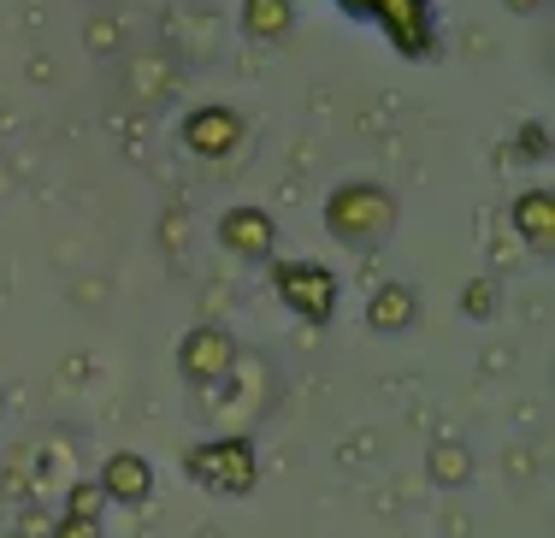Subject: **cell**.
Here are the masks:
<instances>
[{
	"label": "cell",
	"instance_id": "cell-1",
	"mask_svg": "<svg viewBox=\"0 0 555 538\" xmlns=\"http://www.w3.org/2000/svg\"><path fill=\"white\" fill-rule=\"evenodd\" d=\"M325 231H332L343 248H354V255H373V248L396 231V195L373 178L337 183V190L325 195Z\"/></svg>",
	"mask_w": 555,
	"mask_h": 538
},
{
	"label": "cell",
	"instance_id": "cell-2",
	"mask_svg": "<svg viewBox=\"0 0 555 538\" xmlns=\"http://www.w3.org/2000/svg\"><path fill=\"white\" fill-rule=\"evenodd\" d=\"M183 474H190L202 491L214 497H248L260 485V456H255V438L231 432V438H207L183 456Z\"/></svg>",
	"mask_w": 555,
	"mask_h": 538
},
{
	"label": "cell",
	"instance_id": "cell-3",
	"mask_svg": "<svg viewBox=\"0 0 555 538\" xmlns=\"http://www.w3.org/2000/svg\"><path fill=\"white\" fill-rule=\"evenodd\" d=\"M272 291L296 320L332 325L337 320V272L320 260H272Z\"/></svg>",
	"mask_w": 555,
	"mask_h": 538
},
{
	"label": "cell",
	"instance_id": "cell-4",
	"mask_svg": "<svg viewBox=\"0 0 555 538\" xmlns=\"http://www.w3.org/2000/svg\"><path fill=\"white\" fill-rule=\"evenodd\" d=\"M337 7L349 12V18L385 24V36L396 42V54H408V60H431V48H438L426 0H337Z\"/></svg>",
	"mask_w": 555,
	"mask_h": 538
},
{
	"label": "cell",
	"instance_id": "cell-5",
	"mask_svg": "<svg viewBox=\"0 0 555 538\" xmlns=\"http://www.w3.org/2000/svg\"><path fill=\"white\" fill-rule=\"evenodd\" d=\"M178 137H183V149H190L195 161H231V154L243 149V137H248V119L236 107H224V101H207V107L183 113Z\"/></svg>",
	"mask_w": 555,
	"mask_h": 538
},
{
	"label": "cell",
	"instance_id": "cell-6",
	"mask_svg": "<svg viewBox=\"0 0 555 538\" xmlns=\"http://www.w3.org/2000/svg\"><path fill=\"white\" fill-rule=\"evenodd\" d=\"M236 367V337L224 332V325H190L178 344V373L183 385H219V379H231Z\"/></svg>",
	"mask_w": 555,
	"mask_h": 538
},
{
	"label": "cell",
	"instance_id": "cell-7",
	"mask_svg": "<svg viewBox=\"0 0 555 538\" xmlns=\"http://www.w3.org/2000/svg\"><path fill=\"white\" fill-rule=\"evenodd\" d=\"M272 243H278V219L267 207H224L219 214V248L236 260H272Z\"/></svg>",
	"mask_w": 555,
	"mask_h": 538
},
{
	"label": "cell",
	"instance_id": "cell-8",
	"mask_svg": "<svg viewBox=\"0 0 555 538\" xmlns=\"http://www.w3.org/2000/svg\"><path fill=\"white\" fill-rule=\"evenodd\" d=\"M95 485H101L107 503L137 509V503H149V497H154V467H149V456H142V450H113L107 462H101Z\"/></svg>",
	"mask_w": 555,
	"mask_h": 538
},
{
	"label": "cell",
	"instance_id": "cell-9",
	"mask_svg": "<svg viewBox=\"0 0 555 538\" xmlns=\"http://www.w3.org/2000/svg\"><path fill=\"white\" fill-rule=\"evenodd\" d=\"M514 231H520V243L532 248L538 260L555 255V195L550 190H520L514 195Z\"/></svg>",
	"mask_w": 555,
	"mask_h": 538
},
{
	"label": "cell",
	"instance_id": "cell-10",
	"mask_svg": "<svg viewBox=\"0 0 555 538\" xmlns=\"http://www.w3.org/2000/svg\"><path fill=\"white\" fill-rule=\"evenodd\" d=\"M414 320H420V296H414V284H378L373 302H366V325H373L378 337H402Z\"/></svg>",
	"mask_w": 555,
	"mask_h": 538
},
{
	"label": "cell",
	"instance_id": "cell-11",
	"mask_svg": "<svg viewBox=\"0 0 555 538\" xmlns=\"http://www.w3.org/2000/svg\"><path fill=\"white\" fill-rule=\"evenodd\" d=\"M426 479L438 485V491H461V485L473 479V450L461 438H438L426 450Z\"/></svg>",
	"mask_w": 555,
	"mask_h": 538
},
{
	"label": "cell",
	"instance_id": "cell-12",
	"mask_svg": "<svg viewBox=\"0 0 555 538\" xmlns=\"http://www.w3.org/2000/svg\"><path fill=\"white\" fill-rule=\"evenodd\" d=\"M243 30L255 36V42L278 48L296 30V7H289V0H243Z\"/></svg>",
	"mask_w": 555,
	"mask_h": 538
},
{
	"label": "cell",
	"instance_id": "cell-13",
	"mask_svg": "<svg viewBox=\"0 0 555 538\" xmlns=\"http://www.w3.org/2000/svg\"><path fill=\"white\" fill-rule=\"evenodd\" d=\"M461 308H467V320H491L496 313V279H473L467 291H461Z\"/></svg>",
	"mask_w": 555,
	"mask_h": 538
},
{
	"label": "cell",
	"instance_id": "cell-14",
	"mask_svg": "<svg viewBox=\"0 0 555 538\" xmlns=\"http://www.w3.org/2000/svg\"><path fill=\"white\" fill-rule=\"evenodd\" d=\"M54 538H101V515H77V509H65L54 521Z\"/></svg>",
	"mask_w": 555,
	"mask_h": 538
},
{
	"label": "cell",
	"instance_id": "cell-15",
	"mask_svg": "<svg viewBox=\"0 0 555 538\" xmlns=\"http://www.w3.org/2000/svg\"><path fill=\"white\" fill-rule=\"evenodd\" d=\"M65 509H77V515H101L107 497H101V485L89 479V485H72V491H65Z\"/></svg>",
	"mask_w": 555,
	"mask_h": 538
},
{
	"label": "cell",
	"instance_id": "cell-16",
	"mask_svg": "<svg viewBox=\"0 0 555 538\" xmlns=\"http://www.w3.org/2000/svg\"><path fill=\"white\" fill-rule=\"evenodd\" d=\"M550 0H508V12H544Z\"/></svg>",
	"mask_w": 555,
	"mask_h": 538
}]
</instances>
